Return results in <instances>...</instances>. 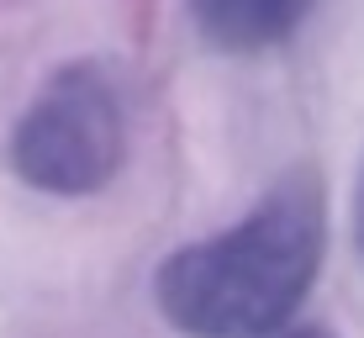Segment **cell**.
Here are the masks:
<instances>
[{
    "instance_id": "7a4b0ae2",
    "label": "cell",
    "mask_w": 364,
    "mask_h": 338,
    "mask_svg": "<svg viewBox=\"0 0 364 338\" xmlns=\"http://www.w3.org/2000/svg\"><path fill=\"white\" fill-rule=\"evenodd\" d=\"M6 164L27 191L95 196L127 164V101L100 64H64L6 137Z\"/></svg>"
},
{
    "instance_id": "6da1fadb",
    "label": "cell",
    "mask_w": 364,
    "mask_h": 338,
    "mask_svg": "<svg viewBox=\"0 0 364 338\" xmlns=\"http://www.w3.org/2000/svg\"><path fill=\"white\" fill-rule=\"evenodd\" d=\"M328 259V191L296 164L232 228L174 248L154 270V302L185 338H264L301 312Z\"/></svg>"
},
{
    "instance_id": "3957f363",
    "label": "cell",
    "mask_w": 364,
    "mask_h": 338,
    "mask_svg": "<svg viewBox=\"0 0 364 338\" xmlns=\"http://www.w3.org/2000/svg\"><path fill=\"white\" fill-rule=\"evenodd\" d=\"M311 0H191V21L222 53H264L306 21Z\"/></svg>"
},
{
    "instance_id": "277c9868",
    "label": "cell",
    "mask_w": 364,
    "mask_h": 338,
    "mask_svg": "<svg viewBox=\"0 0 364 338\" xmlns=\"http://www.w3.org/2000/svg\"><path fill=\"white\" fill-rule=\"evenodd\" d=\"M354 248L364 259V164H359V180H354Z\"/></svg>"
},
{
    "instance_id": "5b68a950",
    "label": "cell",
    "mask_w": 364,
    "mask_h": 338,
    "mask_svg": "<svg viewBox=\"0 0 364 338\" xmlns=\"http://www.w3.org/2000/svg\"><path fill=\"white\" fill-rule=\"evenodd\" d=\"M264 338H338V333H333V328H317V322H301V328L285 322V328H274V333H264Z\"/></svg>"
}]
</instances>
